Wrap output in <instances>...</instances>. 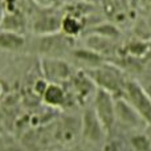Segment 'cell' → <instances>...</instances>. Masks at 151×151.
Listing matches in <instances>:
<instances>
[{
	"mask_svg": "<svg viewBox=\"0 0 151 151\" xmlns=\"http://www.w3.org/2000/svg\"><path fill=\"white\" fill-rule=\"evenodd\" d=\"M27 25V19L24 16V13L21 12V9L13 11V12H7L4 16L3 24L0 27V29H5V31L11 32H17V33L23 35L24 29Z\"/></svg>",
	"mask_w": 151,
	"mask_h": 151,
	"instance_id": "8fae6325",
	"label": "cell"
},
{
	"mask_svg": "<svg viewBox=\"0 0 151 151\" xmlns=\"http://www.w3.org/2000/svg\"><path fill=\"white\" fill-rule=\"evenodd\" d=\"M86 25L85 16L76 11H69L61 17V32L69 37H77L82 33Z\"/></svg>",
	"mask_w": 151,
	"mask_h": 151,
	"instance_id": "ba28073f",
	"label": "cell"
},
{
	"mask_svg": "<svg viewBox=\"0 0 151 151\" xmlns=\"http://www.w3.org/2000/svg\"><path fill=\"white\" fill-rule=\"evenodd\" d=\"M41 70L45 78L52 83H58L70 78L72 69L66 61L60 57H45L41 61Z\"/></svg>",
	"mask_w": 151,
	"mask_h": 151,
	"instance_id": "5b68a950",
	"label": "cell"
},
{
	"mask_svg": "<svg viewBox=\"0 0 151 151\" xmlns=\"http://www.w3.org/2000/svg\"><path fill=\"white\" fill-rule=\"evenodd\" d=\"M25 45V37L17 32L0 29V49L3 50H20Z\"/></svg>",
	"mask_w": 151,
	"mask_h": 151,
	"instance_id": "30bf717a",
	"label": "cell"
},
{
	"mask_svg": "<svg viewBox=\"0 0 151 151\" xmlns=\"http://www.w3.org/2000/svg\"><path fill=\"white\" fill-rule=\"evenodd\" d=\"M73 55L77 60H81L86 64H90V65L102 64V56L91 49H77L73 52Z\"/></svg>",
	"mask_w": 151,
	"mask_h": 151,
	"instance_id": "5bb4252c",
	"label": "cell"
},
{
	"mask_svg": "<svg viewBox=\"0 0 151 151\" xmlns=\"http://www.w3.org/2000/svg\"><path fill=\"white\" fill-rule=\"evenodd\" d=\"M139 1H142L143 4H146V5H150L151 4V0H139Z\"/></svg>",
	"mask_w": 151,
	"mask_h": 151,
	"instance_id": "d6986e66",
	"label": "cell"
},
{
	"mask_svg": "<svg viewBox=\"0 0 151 151\" xmlns=\"http://www.w3.org/2000/svg\"><path fill=\"white\" fill-rule=\"evenodd\" d=\"M33 47L37 49V52L45 55V57H60L66 50L72 49L73 37L66 36L63 32L41 35V36H36Z\"/></svg>",
	"mask_w": 151,
	"mask_h": 151,
	"instance_id": "6da1fadb",
	"label": "cell"
},
{
	"mask_svg": "<svg viewBox=\"0 0 151 151\" xmlns=\"http://www.w3.org/2000/svg\"><path fill=\"white\" fill-rule=\"evenodd\" d=\"M82 133L83 137L89 141L97 142L101 139L102 137V123L98 119L96 111L93 110H86L85 114L82 117Z\"/></svg>",
	"mask_w": 151,
	"mask_h": 151,
	"instance_id": "9c48e42d",
	"label": "cell"
},
{
	"mask_svg": "<svg viewBox=\"0 0 151 151\" xmlns=\"http://www.w3.org/2000/svg\"><path fill=\"white\" fill-rule=\"evenodd\" d=\"M89 77L93 82H96L101 89L110 91V93H117L122 86H125V82L121 80L119 72L114 69L113 66L99 65L89 70Z\"/></svg>",
	"mask_w": 151,
	"mask_h": 151,
	"instance_id": "3957f363",
	"label": "cell"
},
{
	"mask_svg": "<svg viewBox=\"0 0 151 151\" xmlns=\"http://www.w3.org/2000/svg\"><path fill=\"white\" fill-rule=\"evenodd\" d=\"M104 12L115 24L126 23L130 12V1L129 0H104Z\"/></svg>",
	"mask_w": 151,
	"mask_h": 151,
	"instance_id": "52a82bcc",
	"label": "cell"
},
{
	"mask_svg": "<svg viewBox=\"0 0 151 151\" xmlns=\"http://www.w3.org/2000/svg\"><path fill=\"white\" fill-rule=\"evenodd\" d=\"M94 111L105 130H110L115 119V102L110 91L101 88L97 89L94 97Z\"/></svg>",
	"mask_w": 151,
	"mask_h": 151,
	"instance_id": "7a4b0ae2",
	"label": "cell"
},
{
	"mask_svg": "<svg viewBox=\"0 0 151 151\" xmlns=\"http://www.w3.org/2000/svg\"><path fill=\"white\" fill-rule=\"evenodd\" d=\"M5 16V9H4V4H3V0H0V27L3 24V20H4Z\"/></svg>",
	"mask_w": 151,
	"mask_h": 151,
	"instance_id": "ac0fdd59",
	"label": "cell"
},
{
	"mask_svg": "<svg viewBox=\"0 0 151 151\" xmlns=\"http://www.w3.org/2000/svg\"><path fill=\"white\" fill-rule=\"evenodd\" d=\"M35 1H36L37 4L42 5V7H50V5H52L56 0H35Z\"/></svg>",
	"mask_w": 151,
	"mask_h": 151,
	"instance_id": "e0dca14e",
	"label": "cell"
},
{
	"mask_svg": "<svg viewBox=\"0 0 151 151\" xmlns=\"http://www.w3.org/2000/svg\"><path fill=\"white\" fill-rule=\"evenodd\" d=\"M1 93H3V85L0 83V96H1Z\"/></svg>",
	"mask_w": 151,
	"mask_h": 151,
	"instance_id": "ffe728a7",
	"label": "cell"
},
{
	"mask_svg": "<svg viewBox=\"0 0 151 151\" xmlns=\"http://www.w3.org/2000/svg\"><path fill=\"white\" fill-rule=\"evenodd\" d=\"M125 91L131 102V106L139 113L141 117L151 122V99L146 94L141 85L135 81H127L125 82Z\"/></svg>",
	"mask_w": 151,
	"mask_h": 151,
	"instance_id": "277c9868",
	"label": "cell"
},
{
	"mask_svg": "<svg viewBox=\"0 0 151 151\" xmlns=\"http://www.w3.org/2000/svg\"><path fill=\"white\" fill-rule=\"evenodd\" d=\"M115 115H118L123 122L135 123L138 121V115L134 111V107L123 99H117L115 101Z\"/></svg>",
	"mask_w": 151,
	"mask_h": 151,
	"instance_id": "4fadbf2b",
	"label": "cell"
},
{
	"mask_svg": "<svg viewBox=\"0 0 151 151\" xmlns=\"http://www.w3.org/2000/svg\"><path fill=\"white\" fill-rule=\"evenodd\" d=\"M42 99L50 106H60L65 102V91L58 83H48L42 91Z\"/></svg>",
	"mask_w": 151,
	"mask_h": 151,
	"instance_id": "7c38bea8",
	"label": "cell"
},
{
	"mask_svg": "<svg viewBox=\"0 0 151 151\" xmlns=\"http://www.w3.org/2000/svg\"><path fill=\"white\" fill-rule=\"evenodd\" d=\"M61 17L55 13H41L32 23V31L37 36L61 32Z\"/></svg>",
	"mask_w": 151,
	"mask_h": 151,
	"instance_id": "8992f818",
	"label": "cell"
},
{
	"mask_svg": "<svg viewBox=\"0 0 151 151\" xmlns=\"http://www.w3.org/2000/svg\"><path fill=\"white\" fill-rule=\"evenodd\" d=\"M119 29L115 24H98L91 29V35H99V36L104 37H109V39H117L119 36Z\"/></svg>",
	"mask_w": 151,
	"mask_h": 151,
	"instance_id": "9a60e30c",
	"label": "cell"
},
{
	"mask_svg": "<svg viewBox=\"0 0 151 151\" xmlns=\"http://www.w3.org/2000/svg\"><path fill=\"white\" fill-rule=\"evenodd\" d=\"M133 145L135 146V149L139 151H149L150 150V142L145 137H137L133 139Z\"/></svg>",
	"mask_w": 151,
	"mask_h": 151,
	"instance_id": "2e32d148",
	"label": "cell"
}]
</instances>
